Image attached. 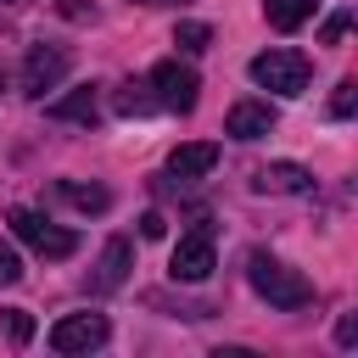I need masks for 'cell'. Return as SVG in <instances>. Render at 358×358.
<instances>
[{"mask_svg": "<svg viewBox=\"0 0 358 358\" xmlns=\"http://www.w3.org/2000/svg\"><path fill=\"white\" fill-rule=\"evenodd\" d=\"M213 168H218V145H213V140H190V145H173V151H168V168H162V179L196 185V179H207Z\"/></svg>", "mask_w": 358, "mask_h": 358, "instance_id": "8", "label": "cell"}, {"mask_svg": "<svg viewBox=\"0 0 358 358\" xmlns=\"http://www.w3.org/2000/svg\"><path fill=\"white\" fill-rule=\"evenodd\" d=\"M45 117H56V123H95V117H101V90H95V84H78V90H67L62 101H50Z\"/></svg>", "mask_w": 358, "mask_h": 358, "instance_id": "12", "label": "cell"}, {"mask_svg": "<svg viewBox=\"0 0 358 358\" xmlns=\"http://www.w3.org/2000/svg\"><path fill=\"white\" fill-rule=\"evenodd\" d=\"M129 268H134V241H129V235H112V241L101 246V257H95L90 291H117V285L129 280Z\"/></svg>", "mask_w": 358, "mask_h": 358, "instance_id": "10", "label": "cell"}, {"mask_svg": "<svg viewBox=\"0 0 358 358\" xmlns=\"http://www.w3.org/2000/svg\"><path fill=\"white\" fill-rule=\"evenodd\" d=\"M151 95H157L162 112H196V101H201V78H196L190 62L168 56V62L151 67Z\"/></svg>", "mask_w": 358, "mask_h": 358, "instance_id": "4", "label": "cell"}, {"mask_svg": "<svg viewBox=\"0 0 358 358\" xmlns=\"http://www.w3.org/2000/svg\"><path fill=\"white\" fill-rule=\"evenodd\" d=\"M140 235H145V241H157V235H162V218H157V213H145V218H140Z\"/></svg>", "mask_w": 358, "mask_h": 358, "instance_id": "22", "label": "cell"}, {"mask_svg": "<svg viewBox=\"0 0 358 358\" xmlns=\"http://www.w3.org/2000/svg\"><path fill=\"white\" fill-rule=\"evenodd\" d=\"M213 268H218V252H213V229H207V224H196L190 235H179V246H173V257H168V274H173L179 285H201Z\"/></svg>", "mask_w": 358, "mask_h": 358, "instance_id": "5", "label": "cell"}, {"mask_svg": "<svg viewBox=\"0 0 358 358\" xmlns=\"http://www.w3.org/2000/svg\"><path fill=\"white\" fill-rule=\"evenodd\" d=\"M308 78H313V62L302 56V50H263V56H252V84L257 90H274V95H302L308 90Z\"/></svg>", "mask_w": 358, "mask_h": 358, "instance_id": "3", "label": "cell"}, {"mask_svg": "<svg viewBox=\"0 0 358 358\" xmlns=\"http://www.w3.org/2000/svg\"><path fill=\"white\" fill-rule=\"evenodd\" d=\"M0 95H6V67H0Z\"/></svg>", "mask_w": 358, "mask_h": 358, "instance_id": "24", "label": "cell"}, {"mask_svg": "<svg viewBox=\"0 0 358 358\" xmlns=\"http://www.w3.org/2000/svg\"><path fill=\"white\" fill-rule=\"evenodd\" d=\"M11 235H17L22 246H34L39 257H50V263H67V257L78 252V235L62 229V224H50L39 207H11Z\"/></svg>", "mask_w": 358, "mask_h": 358, "instance_id": "2", "label": "cell"}, {"mask_svg": "<svg viewBox=\"0 0 358 358\" xmlns=\"http://www.w3.org/2000/svg\"><path fill=\"white\" fill-rule=\"evenodd\" d=\"M252 190L257 196H308L313 190V173L302 162H263L252 173Z\"/></svg>", "mask_w": 358, "mask_h": 358, "instance_id": "9", "label": "cell"}, {"mask_svg": "<svg viewBox=\"0 0 358 358\" xmlns=\"http://www.w3.org/2000/svg\"><path fill=\"white\" fill-rule=\"evenodd\" d=\"M268 129H274V106H263V101H235L229 117H224V134L229 140H246V145L263 140Z\"/></svg>", "mask_w": 358, "mask_h": 358, "instance_id": "11", "label": "cell"}, {"mask_svg": "<svg viewBox=\"0 0 358 358\" xmlns=\"http://www.w3.org/2000/svg\"><path fill=\"white\" fill-rule=\"evenodd\" d=\"M0 336H6L11 347H28V341H34V319H28V308H0Z\"/></svg>", "mask_w": 358, "mask_h": 358, "instance_id": "16", "label": "cell"}, {"mask_svg": "<svg viewBox=\"0 0 358 358\" xmlns=\"http://www.w3.org/2000/svg\"><path fill=\"white\" fill-rule=\"evenodd\" d=\"M56 196L73 201L78 213H106V207H112V190H106V185H78V179H62Z\"/></svg>", "mask_w": 358, "mask_h": 358, "instance_id": "14", "label": "cell"}, {"mask_svg": "<svg viewBox=\"0 0 358 358\" xmlns=\"http://www.w3.org/2000/svg\"><path fill=\"white\" fill-rule=\"evenodd\" d=\"M358 112V84L352 78H341L336 84V95H330V117H352Z\"/></svg>", "mask_w": 358, "mask_h": 358, "instance_id": "18", "label": "cell"}, {"mask_svg": "<svg viewBox=\"0 0 358 358\" xmlns=\"http://www.w3.org/2000/svg\"><path fill=\"white\" fill-rule=\"evenodd\" d=\"M0 6H11V0H0Z\"/></svg>", "mask_w": 358, "mask_h": 358, "instance_id": "25", "label": "cell"}, {"mask_svg": "<svg viewBox=\"0 0 358 358\" xmlns=\"http://www.w3.org/2000/svg\"><path fill=\"white\" fill-rule=\"evenodd\" d=\"M17 280H22V257L11 246H0V285H17Z\"/></svg>", "mask_w": 358, "mask_h": 358, "instance_id": "20", "label": "cell"}, {"mask_svg": "<svg viewBox=\"0 0 358 358\" xmlns=\"http://www.w3.org/2000/svg\"><path fill=\"white\" fill-rule=\"evenodd\" d=\"M246 280H252V291H257L268 308H280V313L313 308V280H308V274H296L291 263L268 257V252H252V257H246Z\"/></svg>", "mask_w": 358, "mask_h": 358, "instance_id": "1", "label": "cell"}, {"mask_svg": "<svg viewBox=\"0 0 358 358\" xmlns=\"http://www.w3.org/2000/svg\"><path fill=\"white\" fill-rule=\"evenodd\" d=\"M134 6H190V0H134Z\"/></svg>", "mask_w": 358, "mask_h": 358, "instance_id": "23", "label": "cell"}, {"mask_svg": "<svg viewBox=\"0 0 358 358\" xmlns=\"http://www.w3.org/2000/svg\"><path fill=\"white\" fill-rule=\"evenodd\" d=\"M263 17H268V28L296 34V28L313 17V0H263Z\"/></svg>", "mask_w": 358, "mask_h": 358, "instance_id": "15", "label": "cell"}, {"mask_svg": "<svg viewBox=\"0 0 358 358\" xmlns=\"http://www.w3.org/2000/svg\"><path fill=\"white\" fill-rule=\"evenodd\" d=\"M67 67H73V56L62 45H34L22 56V95L28 101H45V90H56L67 78Z\"/></svg>", "mask_w": 358, "mask_h": 358, "instance_id": "6", "label": "cell"}, {"mask_svg": "<svg viewBox=\"0 0 358 358\" xmlns=\"http://www.w3.org/2000/svg\"><path fill=\"white\" fill-rule=\"evenodd\" d=\"M336 341H341V347L358 341V313H341V319H336Z\"/></svg>", "mask_w": 358, "mask_h": 358, "instance_id": "21", "label": "cell"}, {"mask_svg": "<svg viewBox=\"0 0 358 358\" xmlns=\"http://www.w3.org/2000/svg\"><path fill=\"white\" fill-rule=\"evenodd\" d=\"M347 28H352V11H330V17H324V28H319V45H336Z\"/></svg>", "mask_w": 358, "mask_h": 358, "instance_id": "19", "label": "cell"}, {"mask_svg": "<svg viewBox=\"0 0 358 358\" xmlns=\"http://www.w3.org/2000/svg\"><path fill=\"white\" fill-rule=\"evenodd\" d=\"M173 45H179L185 56H201V50L213 45V28H207V22H179V28H173Z\"/></svg>", "mask_w": 358, "mask_h": 358, "instance_id": "17", "label": "cell"}, {"mask_svg": "<svg viewBox=\"0 0 358 358\" xmlns=\"http://www.w3.org/2000/svg\"><path fill=\"white\" fill-rule=\"evenodd\" d=\"M112 112H117V117H145V112H157L151 78H123V84L112 90Z\"/></svg>", "mask_w": 358, "mask_h": 358, "instance_id": "13", "label": "cell"}, {"mask_svg": "<svg viewBox=\"0 0 358 358\" xmlns=\"http://www.w3.org/2000/svg\"><path fill=\"white\" fill-rule=\"evenodd\" d=\"M106 336H112L106 313H67L50 324V352H95L106 347Z\"/></svg>", "mask_w": 358, "mask_h": 358, "instance_id": "7", "label": "cell"}]
</instances>
